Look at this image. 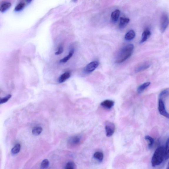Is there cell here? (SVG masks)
Returning <instances> with one entry per match:
<instances>
[{
	"label": "cell",
	"instance_id": "484cf974",
	"mask_svg": "<svg viewBox=\"0 0 169 169\" xmlns=\"http://www.w3.org/2000/svg\"><path fill=\"white\" fill-rule=\"evenodd\" d=\"M66 169H74V163L72 162H69L67 163Z\"/></svg>",
	"mask_w": 169,
	"mask_h": 169
},
{
	"label": "cell",
	"instance_id": "7a4b0ae2",
	"mask_svg": "<svg viewBox=\"0 0 169 169\" xmlns=\"http://www.w3.org/2000/svg\"><path fill=\"white\" fill-rule=\"evenodd\" d=\"M134 49V46L130 44L123 47L118 54L116 60L117 63H121L130 58L132 55Z\"/></svg>",
	"mask_w": 169,
	"mask_h": 169
},
{
	"label": "cell",
	"instance_id": "6da1fadb",
	"mask_svg": "<svg viewBox=\"0 0 169 169\" xmlns=\"http://www.w3.org/2000/svg\"><path fill=\"white\" fill-rule=\"evenodd\" d=\"M165 158V148L160 146L155 151L152 158L151 164L153 167H155L161 164Z\"/></svg>",
	"mask_w": 169,
	"mask_h": 169
},
{
	"label": "cell",
	"instance_id": "603a6c76",
	"mask_svg": "<svg viewBox=\"0 0 169 169\" xmlns=\"http://www.w3.org/2000/svg\"><path fill=\"white\" fill-rule=\"evenodd\" d=\"M169 158V138L166 142L165 148V160H167Z\"/></svg>",
	"mask_w": 169,
	"mask_h": 169
},
{
	"label": "cell",
	"instance_id": "ba28073f",
	"mask_svg": "<svg viewBox=\"0 0 169 169\" xmlns=\"http://www.w3.org/2000/svg\"><path fill=\"white\" fill-rule=\"evenodd\" d=\"M114 104V101L108 100L104 101L101 103V105L104 108L108 109H111L113 106Z\"/></svg>",
	"mask_w": 169,
	"mask_h": 169
},
{
	"label": "cell",
	"instance_id": "e0dca14e",
	"mask_svg": "<svg viewBox=\"0 0 169 169\" xmlns=\"http://www.w3.org/2000/svg\"><path fill=\"white\" fill-rule=\"evenodd\" d=\"M145 139L148 143V148L150 149L152 148L154 144V139L149 135L145 136Z\"/></svg>",
	"mask_w": 169,
	"mask_h": 169
},
{
	"label": "cell",
	"instance_id": "5bb4252c",
	"mask_svg": "<svg viewBox=\"0 0 169 169\" xmlns=\"http://www.w3.org/2000/svg\"><path fill=\"white\" fill-rule=\"evenodd\" d=\"M135 31L133 30H130L126 34L125 38L127 41H130L135 38Z\"/></svg>",
	"mask_w": 169,
	"mask_h": 169
},
{
	"label": "cell",
	"instance_id": "d6986e66",
	"mask_svg": "<svg viewBox=\"0 0 169 169\" xmlns=\"http://www.w3.org/2000/svg\"><path fill=\"white\" fill-rule=\"evenodd\" d=\"M93 157L96 159L98 160L99 161L102 162L103 159V154L101 152H97L95 153L93 155Z\"/></svg>",
	"mask_w": 169,
	"mask_h": 169
},
{
	"label": "cell",
	"instance_id": "8fae6325",
	"mask_svg": "<svg viewBox=\"0 0 169 169\" xmlns=\"http://www.w3.org/2000/svg\"><path fill=\"white\" fill-rule=\"evenodd\" d=\"M11 6V3L8 1L3 2L0 6V10L1 12H4L9 9Z\"/></svg>",
	"mask_w": 169,
	"mask_h": 169
},
{
	"label": "cell",
	"instance_id": "7402d4cb",
	"mask_svg": "<svg viewBox=\"0 0 169 169\" xmlns=\"http://www.w3.org/2000/svg\"><path fill=\"white\" fill-rule=\"evenodd\" d=\"M26 6V4L23 2H21L19 3L15 8V11H19L24 9Z\"/></svg>",
	"mask_w": 169,
	"mask_h": 169
},
{
	"label": "cell",
	"instance_id": "9a60e30c",
	"mask_svg": "<svg viewBox=\"0 0 169 169\" xmlns=\"http://www.w3.org/2000/svg\"><path fill=\"white\" fill-rule=\"evenodd\" d=\"M71 76V74L69 72H66L64 73L59 77L58 79V82L62 83L65 82L67 79H68Z\"/></svg>",
	"mask_w": 169,
	"mask_h": 169
},
{
	"label": "cell",
	"instance_id": "9c48e42d",
	"mask_svg": "<svg viewBox=\"0 0 169 169\" xmlns=\"http://www.w3.org/2000/svg\"><path fill=\"white\" fill-rule=\"evenodd\" d=\"M81 138L78 136L72 137L69 140V143L72 145H76L78 144L81 141Z\"/></svg>",
	"mask_w": 169,
	"mask_h": 169
},
{
	"label": "cell",
	"instance_id": "44dd1931",
	"mask_svg": "<svg viewBox=\"0 0 169 169\" xmlns=\"http://www.w3.org/2000/svg\"><path fill=\"white\" fill-rule=\"evenodd\" d=\"M21 145L20 144H17L12 149L11 153L13 155L17 154L20 151Z\"/></svg>",
	"mask_w": 169,
	"mask_h": 169
},
{
	"label": "cell",
	"instance_id": "52a82bcc",
	"mask_svg": "<svg viewBox=\"0 0 169 169\" xmlns=\"http://www.w3.org/2000/svg\"><path fill=\"white\" fill-rule=\"evenodd\" d=\"M150 66V63L149 62H145L141 63L135 69V71L138 72L143 71L148 68Z\"/></svg>",
	"mask_w": 169,
	"mask_h": 169
},
{
	"label": "cell",
	"instance_id": "4fadbf2b",
	"mask_svg": "<svg viewBox=\"0 0 169 169\" xmlns=\"http://www.w3.org/2000/svg\"><path fill=\"white\" fill-rule=\"evenodd\" d=\"M120 14V11L116 10L112 12L111 15V19L113 23H116L119 17Z\"/></svg>",
	"mask_w": 169,
	"mask_h": 169
},
{
	"label": "cell",
	"instance_id": "7c38bea8",
	"mask_svg": "<svg viewBox=\"0 0 169 169\" xmlns=\"http://www.w3.org/2000/svg\"><path fill=\"white\" fill-rule=\"evenodd\" d=\"M130 21L129 19L128 18H121L119 25L120 28V29L124 28L127 26L128 23Z\"/></svg>",
	"mask_w": 169,
	"mask_h": 169
},
{
	"label": "cell",
	"instance_id": "4316f807",
	"mask_svg": "<svg viewBox=\"0 0 169 169\" xmlns=\"http://www.w3.org/2000/svg\"><path fill=\"white\" fill-rule=\"evenodd\" d=\"M168 91L167 90H165L162 91V92H161L160 95V98H162L163 97V96H165L168 94Z\"/></svg>",
	"mask_w": 169,
	"mask_h": 169
},
{
	"label": "cell",
	"instance_id": "2e32d148",
	"mask_svg": "<svg viewBox=\"0 0 169 169\" xmlns=\"http://www.w3.org/2000/svg\"><path fill=\"white\" fill-rule=\"evenodd\" d=\"M150 84H151V83L147 82L139 86L137 89L138 93H141L143 92L146 88L149 87Z\"/></svg>",
	"mask_w": 169,
	"mask_h": 169
},
{
	"label": "cell",
	"instance_id": "277c9868",
	"mask_svg": "<svg viewBox=\"0 0 169 169\" xmlns=\"http://www.w3.org/2000/svg\"><path fill=\"white\" fill-rule=\"evenodd\" d=\"M105 128L107 136L109 137L113 135L115 129V126L114 123L106 121Z\"/></svg>",
	"mask_w": 169,
	"mask_h": 169
},
{
	"label": "cell",
	"instance_id": "83f0119b",
	"mask_svg": "<svg viewBox=\"0 0 169 169\" xmlns=\"http://www.w3.org/2000/svg\"><path fill=\"white\" fill-rule=\"evenodd\" d=\"M63 51V48L62 46H60L58 48V49L57 52L55 53L56 55H59L62 53Z\"/></svg>",
	"mask_w": 169,
	"mask_h": 169
},
{
	"label": "cell",
	"instance_id": "d4e9b609",
	"mask_svg": "<svg viewBox=\"0 0 169 169\" xmlns=\"http://www.w3.org/2000/svg\"><path fill=\"white\" fill-rule=\"evenodd\" d=\"M11 97L12 96L11 95H7L6 97L1 99V101H0V103L2 104L6 103Z\"/></svg>",
	"mask_w": 169,
	"mask_h": 169
},
{
	"label": "cell",
	"instance_id": "cb8c5ba5",
	"mask_svg": "<svg viewBox=\"0 0 169 169\" xmlns=\"http://www.w3.org/2000/svg\"><path fill=\"white\" fill-rule=\"evenodd\" d=\"M49 165V160L47 159H45L43 160L41 163V167L43 169L47 168Z\"/></svg>",
	"mask_w": 169,
	"mask_h": 169
},
{
	"label": "cell",
	"instance_id": "5b68a950",
	"mask_svg": "<svg viewBox=\"0 0 169 169\" xmlns=\"http://www.w3.org/2000/svg\"><path fill=\"white\" fill-rule=\"evenodd\" d=\"M99 64L98 61H92L88 64L84 68L85 73L88 74L91 73L98 68Z\"/></svg>",
	"mask_w": 169,
	"mask_h": 169
},
{
	"label": "cell",
	"instance_id": "ac0fdd59",
	"mask_svg": "<svg viewBox=\"0 0 169 169\" xmlns=\"http://www.w3.org/2000/svg\"><path fill=\"white\" fill-rule=\"evenodd\" d=\"M74 51V49L71 50L68 55L60 61V62L61 63H65L67 62L73 55Z\"/></svg>",
	"mask_w": 169,
	"mask_h": 169
},
{
	"label": "cell",
	"instance_id": "8992f818",
	"mask_svg": "<svg viewBox=\"0 0 169 169\" xmlns=\"http://www.w3.org/2000/svg\"><path fill=\"white\" fill-rule=\"evenodd\" d=\"M158 108L161 115L168 118H169V114L166 111L164 102L161 99H160L159 100Z\"/></svg>",
	"mask_w": 169,
	"mask_h": 169
},
{
	"label": "cell",
	"instance_id": "3957f363",
	"mask_svg": "<svg viewBox=\"0 0 169 169\" xmlns=\"http://www.w3.org/2000/svg\"><path fill=\"white\" fill-rule=\"evenodd\" d=\"M169 25V18L167 14L163 13L161 18L160 30L162 33L164 32Z\"/></svg>",
	"mask_w": 169,
	"mask_h": 169
},
{
	"label": "cell",
	"instance_id": "30bf717a",
	"mask_svg": "<svg viewBox=\"0 0 169 169\" xmlns=\"http://www.w3.org/2000/svg\"><path fill=\"white\" fill-rule=\"evenodd\" d=\"M151 35V32L148 29H146L143 32L142 34L141 39L140 41V43H143L146 41L148 39Z\"/></svg>",
	"mask_w": 169,
	"mask_h": 169
},
{
	"label": "cell",
	"instance_id": "f1b7e54d",
	"mask_svg": "<svg viewBox=\"0 0 169 169\" xmlns=\"http://www.w3.org/2000/svg\"><path fill=\"white\" fill-rule=\"evenodd\" d=\"M167 169H169V162L168 164V165H167Z\"/></svg>",
	"mask_w": 169,
	"mask_h": 169
},
{
	"label": "cell",
	"instance_id": "ffe728a7",
	"mask_svg": "<svg viewBox=\"0 0 169 169\" xmlns=\"http://www.w3.org/2000/svg\"><path fill=\"white\" fill-rule=\"evenodd\" d=\"M43 129L41 127H36L32 130V133L35 135H39L42 132Z\"/></svg>",
	"mask_w": 169,
	"mask_h": 169
}]
</instances>
